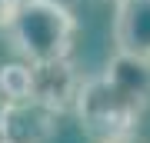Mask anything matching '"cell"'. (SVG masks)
Listing matches in <instances>:
<instances>
[{"label":"cell","mask_w":150,"mask_h":143,"mask_svg":"<svg viewBox=\"0 0 150 143\" xmlns=\"http://www.w3.org/2000/svg\"><path fill=\"white\" fill-rule=\"evenodd\" d=\"M7 110H10V103H7V97H4V90H0V123H4V117H7Z\"/></svg>","instance_id":"9c48e42d"},{"label":"cell","mask_w":150,"mask_h":143,"mask_svg":"<svg viewBox=\"0 0 150 143\" xmlns=\"http://www.w3.org/2000/svg\"><path fill=\"white\" fill-rule=\"evenodd\" d=\"M57 133V113L40 103H10L0 123V143H50Z\"/></svg>","instance_id":"277c9868"},{"label":"cell","mask_w":150,"mask_h":143,"mask_svg":"<svg viewBox=\"0 0 150 143\" xmlns=\"http://www.w3.org/2000/svg\"><path fill=\"white\" fill-rule=\"evenodd\" d=\"M117 143H130V140H117Z\"/></svg>","instance_id":"30bf717a"},{"label":"cell","mask_w":150,"mask_h":143,"mask_svg":"<svg viewBox=\"0 0 150 143\" xmlns=\"http://www.w3.org/2000/svg\"><path fill=\"white\" fill-rule=\"evenodd\" d=\"M103 77H107L130 103H137L140 110L147 113V106H150V60L147 57H134V53L117 50L110 57V63L103 67Z\"/></svg>","instance_id":"8992f818"},{"label":"cell","mask_w":150,"mask_h":143,"mask_svg":"<svg viewBox=\"0 0 150 143\" xmlns=\"http://www.w3.org/2000/svg\"><path fill=\"white\" fill-rule=\"evenodd\" d=\"M17 4H20V0H0V30H7V23H10Z\"/></svg>","instance_id":"ba28073f"},{"label":"cell","mask_w":150,"mask_h":143,"mask_svg":"<svg viewBox=\"0 0 150 143\" xmlns=\"http://www.w3.org/2000/svg\"><path fill=\"white\" fill-rule=\"evenodd\" d=\"M74 113L80 120V127L87 130V137H93L97 143L130 140V133L137 130L140 117H144V110L137 103H130L103 73L83 77Z\"/></svg>","instance_id":"7a4b0ae2"},{"label":"cell","mask_w":150,"mask_h":143,"mask_svg":"<svg viewBox=\"0 0 150 143\" xmlns=\"http://www.w3.org/2000/svg\"><path fill=\"white\" fill-rule=\"evenodd\" d=\"M4 33L20 60L50 63L70 57L77 37V17L60 0H20Z\"/></svg>","instance_id":"6da1fadb"},{"label":"cell","mask_w":150,"mask_h":143,"mask_svg":"<svg viewBox=\"0 0 150 143\" xmlns=\"http://www.w3.org/2000/svg\"><path fill=\"white\" fill-rule=\"evenodd\" d=\"M113 43L123 53L150 60V0H117V7H113Z\"/></svg>","instance_id":"5b68a950"},{"label":"cell","mask_w":150,"mask_h":143,"mask_svg":"<svg viewBox=\"0 0 150 143\" xmlns=\"http://www.w3.org/2000/svg\"><path fill=\"white\" fill-rule=\"evenodd\" d=\"M33 67V103L54 110L57 117L77 106V93L83 87V77L77 73L74 60H50V63H30Z\"/></svg>","instance_id":"3957f363"},{"label":"cell","mask_w":150,"mask_h":143,"mask_svg":"<svg viewBox=\"0 0 150 143\" xmlns=\"http://www.w3.org/2000/svg\"><path fill=\"white\" fill-rule=\"evenodd\" d=\"M0 90L7 103H33V67L27 60L0 63Z\"/></svg>","instance_id":"52a82bcc"}]
</instances>
